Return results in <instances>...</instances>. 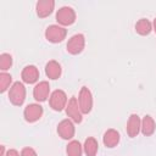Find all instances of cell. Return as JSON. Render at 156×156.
Returning a JSON list of instances; mask_svg holds the SVG:
<instances>
[{"label": "cell", "mask_w": 156, "mask_h": 156, "mask_svg": "<svg viewBox=\"0 0 156 156\" xmlns=\"http://www.w3.org/2000/svg\"><path fill=\"white\" fill-rule=\"evenodd\" d=\"M9 100L15 106H22L26 100V87L22 82H15L9 89Z\"/></svg>", "instance_id": "obj_1"}, {"label": "cell", "mask_w": 156, "mask_h": 156, "mask_svg": "<svg viewBox=\"0 0 156 156\" xmlns=\"http://www.w3.org/2000/svg\"><path fill=\"white\" fill-rule=\"evenodd\" d=\"M67 35V29L60 24H50L46 29H45V38L48 41L57 44L61 43L66 39Z\"/></svg>", "instance_id": "obj_2"}, {"label": "cell", "mask_w": 156, "mask_h": 156, "mask_svg": "<svg viewBox=\"0 0 156 156\" xmlns=\"http://www.w3.org/2000/svg\"><path fill=\"white\" fill-rule=\"evenodd\" d=\"M67 102H68V98H67V95L63 90L56 89L50 94L49 105L54 111L60 112V111L65 110L66 106H67Z\"/></svg>", "instance_id": "obj_3"}, {"label": "cell", "mask_w": 156, "mask_h": 156, "mask_svg": "<svg viewBox=\"0 0 156 156\" xmlns=\"http://www.w3.org/2000/svg\"><path fill=\"white\" fill-rule=\"evenodd\" d=\"M76 18H77L76 11L71 6H62L56 12V21L62 27L73 24L76 22Z\"/></svg>", "instance_id": "obj_4"}, {"label": "cell", "mask_w": 156, "mask_h": 156, "mask_svg": "<svg viewBox=\"0 0 156 156\" xmlns=\"http://www.w3.org/2000/svg\"><path fill=\"white\" fill-rule=\"evenodd\" d=\"M93 95L89 88L82 87L78 94V105L83 115H88L93 108Z\"/></svg>", "instance_id": "obj_5"}, {"label": "cell", "mask_w": 156, "mask_h": 156, "mask_svg": "<svg viewBox=\"0 0 156 156\" xmlns=\"http://www.w3.org/2000/svg\"><path fill=\"white\" fill-rule=\"evenodd\" d=\"M85 46V37L82 33H77L74 35H72L68 41H67V51L71 55H78L84 50Z\"/></svg>", "instance_id": "obj_6"}, {"label": "cell", "mask_w": 156, "mask_h": 156, "mask_svg": "<svg viewBox=\"0 0 156 156\" xmlns=\"http://www.w3.org/2000/svg\"><path fill=\"white\" fill-rule=\"evenodd\" d=\"M65 111H66L67 117H68L71 121H73L74 123H80V122L83 121V113H82V111H80V108H79L78 99H77V98L72 96V98L68 100Z\"/></svg>", "instance_id": "obj_7"}, {"label": "cell", "mask_w": 156, "mask_h": 156, "mask_svg": "<svg viewBox=\"0 0 156 156\" xmlns=\"http://www.w3.org/2000/svg\"><path fill=\"white\" fill-rule=\"evenodd\" d=\"M43 113H44V108L39 104H29L23 110V117L28 123H34L39 121Z\"/></svg>", "instance_id": "obj_8"}, {"label": "cell", "mask_w": 156, "mask_h": 156, "mask_svg": "<svg viewBox=\"0 0 156 156\" xmlns=\"http://www.w3.org/2000/svg\"><path fill=\"white\" fill-rule=\"evenodd\" d=\"M57 134H58V136H61L65 140H71L76 134L74 122L71 121L69 118L62 119L57 124Z\"/></svg>", "instance_id": "obj_9"}, {"label": "cell", "mask_w": 156, "mask_h": 156, "mask_svg": "<svg viewBox=\"0 0 156 156\" xmlns=\"http://www.w3.org/2000/svg\"><path fill=\"white\" fill-rule=\"evenodd\" d=\"M49 94H50V84L48 80H41L37 83L35 87L33 88V98L38 102L46 101L48 98H50Z\"/></svg>", "instance_id": "obj_10"}, {"label": "cell", "mask_w": 156, "mask_h": 156, "mask_svg": "<svg viewBox=\"0 0 156 156\" xmlns=\"http://www.w3.org/2000/svg\"><path fill=\"white\" fill-rule=\"evenodd\" d=\"M141 129V119L136 113H132L128 117L127 121V127H126V132L128 134L129 138H135L138 136V134L140 133Z\"/></svg>", "instance_id": "obj_11"}, {"label": "cell", "mask_w": 156, "mask_h": 156, "mask_svg": "<svg viewBox=\"0 0 156 156\" xmlns=\"http://www.w3.org/2000/svg\"><path fill=\"white\" fill-rule=\"evenodd\" d=\"M21 78L23 80V83L27 84H34L38 82L39 79V69L37 68V66L34 65H28L26 66L22 72H21Z\"/></svg>", "instance_id": "obj_12"}, {"label": "cell", "mask_w": 156, "mask_h": 156, "mask_svg": "<svg viewBox=\"0 0 156 156\" xmlns=\"http://www.w3.org/2000/svg\"><path fill=\"white\" fill-rule=\"evenodd\" d=\"M54 7H55L54 0H39L35 5V11L40 18H45L52 13Z\"/></svg>", "instance_id": "obj_13"}, {"label": "cell", "mask_w": 156, "mask_h": 156, "mask_svg": "<svg viewBox=\"0 0 156 156\" xmlns=\"http://www.w3.org/2000/svg\"><path fill=\"white\" fill-rule=\"evenodd\" d=\"M119 140H121V134H119L118 130H116L113 128L107 129L104 133V135H102V143H104V145L106 147H110V149L117 146L119 144Z\"/></svg>", "instance_id": "obj_14"}, {"label": "cell", "mask_w": 156, "mask_h": 156, "mask_svg": "<svg viewBox=\"0 0 156 156\" xmlns=\"http://www.w3.org/2000/svg\"><path fill=\"white\" fill-rule=\"evenodd\" d=\"M61 73H62V68H61V65H60L57 61L50 60V61L45 65V74H46V77H48L49 79L55 80V79L60 78Z\"/></svg>", "instance_id": "obj_15"}, {"label": "cell", "mask_w": 156, "mask_h": 156, "mask_svg": "<svg viewBox=\"0 0 156 156\" xmlns=\"http://www.w3.org/2000/svg\"><path fill=\"white\" fill-rule=\"evenodd\" d=\"M155 129H156L155 119L150 115H145L141 119V129H140L141 134L145 136H150L155 133Z\"/></svg>", "instance_id": "obj_16"}, {"label": "cell", "mask_w": 156, "mask_h": 156, "mask_svg": "<svg viewBox=\"0 0 156 156\" xmlns=\"http://www.w3.org/2000/svg\"><path fill=\"white\" fill-rule=\"evenodd\" d=\"M83 150H84V154L87 156H96L98 150H99V143H98V140L94 136H88L84 140Z\"/></svg>", "instance_id": "obj_17"}, {"label": "cell", "mask_w": 156, "mask_h": 156, "mask_svg": "<svg viewBox=\"0 0 156 156\" xmlns=\"http://www.w3.org/2000/svg\"><path fill=\"white\" fill-rule=\"evenodd\" d=\"M152 30V23L147 18H140L135 23V32L140 35H149Z\"/></svg>", "instance_id": "obj_18"}, {"label": "cell", "mask_w": 156, "mask_h": 156, "mask_svg": "<svg viewBox=\"0 0 156 156\" xmlns=\"http://www.w3.org/2000/svg\"><path fill=\"white\" fill-rule=\"evenodd\" d=\"M66 152L67 156H82L84 150L78 140H71L66 146Z\"/></svg>", "instance_id": "obj_19"}, {"label": "cell", "mask_w": 156, "mask_h": 156, "mask_svg": "<svg viewBox=\"0 0 156 156\" xmlns=\"http://www.w3.org/2000/svg\"><path fill=\"white\" fill-rule=\"evenodd\" d=\"M12 76L7 72H1L0 73V93H5L7 89L11 88L12 85Z\"/></svg>", "instance_id": "obj_20"}, {"label": "cell", "mask_w": 156, "mask_h": 156, "mask_svg": "<svg viewBox=\"0 0 156 156\" xmlns=\"http://www.w3.org/2000/svg\"><path fill=\"white\" fill-rule=\"evenodd\" d=\"M12 62H13L12 56L7 52H2L0 55V69H1V72H6L7 69H10L12 66Z\"/></svg>", "instance_id": "obj_21"}, {"label": "cell", "mask_w": 156, "mask_h": 156, "mask_svg": "<svg viewBox=\"0 0 156 156\" xmlns=\"http://www.w3.org/2000/svg\"><path fill=\"white\" fill-rule=\"evenodd\" d=\"M21 156H38V154L33 147L26 146L21 150Z\"/></svg>", "instance_id": "obj_22"}, {"label": "cell", "mask_w": 156, "mask_h": 156, "mask_svg": "<svg viewBox=\"0 0 156 156\" xmlns=\"http://www.w3.org/2000/svg\"><path fill=\"white\" fill-rule=\"evenodd\" d=\"M5 156H21V154L16 149H10V150H7Z\"/></svg>", "instance_id": "obj_23"}, {"label": "cell", "mask_w": 156, "mask_h": 156, "mask_svg": "<svg viewBox=\"0 0 156 156\" xmlns=\"http://www.w3.org/2000/svg\"><path fill=\"white\" fill-rule=\"evenodd\" d=\"M0 149H1V154H0V156H5V155H6V152H7V151L5 150V145H1V146H0Z\"/></svg>", "instance_id": "obj_24"}, {"label": "cell", "mask_w": 156, "mask_h": 156, "mask_svg": "<svg viewBox=\"0 0 156 156\" xmlns=\"http://www.w3.org/2000/svg\"><path fill=\"white\" fill-rule=\"evenodd\" d=\"M152 30H154L155 34H156V17H155L154 21H152Z\"/></svg>", "instance_id": "obj_25"}]
</instances>
